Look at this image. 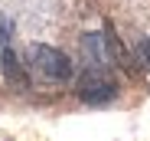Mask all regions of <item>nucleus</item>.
I'll return each mask as SVG.
<instances>
[{"label":"nucleus","mask_w":150,"mask_h":141,"mask_svg":"<svg viewBox=\"0 0 150 141\" xmlns=\"http://www.w3.org/2000/svg\"><path fill=\"white\" fill-rule=\"evenodd\" d=\"M30 59H33V66L39 69L49 82H65V79H72V62H69V56H65L62 49H56V46L33 43V46H30Z\"/></svg>","instance_id":"1"},{"label":"nucleus","mask_w":150,"mask_h":141,"mask_svg":"<svg viewBox=\"0 0 150 141\" xmlns=\"http://www.w3.org/2000/svg\"><path fill=\"white\" fill-rule=\"evenodd\" d=\"M117 95V89L114 82L105 76V72H98V69H88V72L79 79V99L88 102V105H105Z\"/></svg>","instance_id":"2"},{"label":"nucleus","mask_w":150,"mask_h":141,"mask_svg":"<svg viewBox=\"0 0 150 141\" xmlns=\"http://www.w3.org/2000/svg\"><path fill=\"white\" fill-rule=\"evenodd\" d=\"M0 69H4V76L13 89H26L30 79H26V69H23V62L16 59V53L10 49L7 43H0Z\"/></svg>","instance_id":"3"},{"label":"nucleus","mask_w":150,"mask_h":141,"mask_svg":"<svg viewBox=\"0 0 150 141\" xmlns=\"http://www.w3.org/2000/svg\"><path fill=\"white\" fill-rule=\"evenodd\" d=\"M137 59L144 62V69H150V36L140 39V46H137Z\"/></svg>","instance_id":"4"},{"label":"nucleus","mask_w":150,"mask_h":141,"mask_svg":"<svg viewBox=\"0 0 150 141\" xmlns=\"http://www.w3.org/2000/svg\"><path fill=\"white\" fill-rule=\"evenodd\" d=\"M0 43H4V36H0Z\"/></svg>","instance_id":"5"}]
</instances>
